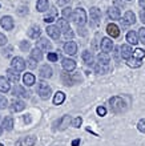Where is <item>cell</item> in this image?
I'll list each match as a JSON object with an SVG mask.
<instances>
[{"label": "cell", "instance_id": "1", "mask_svg": "<svg viewBox=\"0 0 145 146\" xmlns=\"http://www.w3.org/2000/svg\"><path fill=\"white\" fill-rule=\"evenodd\" d=\"M109 105H111L112 111L116 113V114H122V113H125L129 109V102L125 100V97L121 96L112 97L109 100Z\"/></svg>", "mask_w": 145, "mask_h": 146}, {"label": "cell", "instance_id": "2", "mask_svg": "<svg viewBox=\"0 0 145 146\" xmlns=\"http://www.w3.org/2000/svg\"><path fill=\"white\" fill-rule=\"evenodd\" d=\"M72 20L77 27H83V25L87 23V13H85V11L80 7L76 8V9H73Z\"/></svg>", "mask_w": 145, "mask_h": 146}, {"label": "cell", "instance_id": "3", "mask_svg": "<svg viewBox=\"0 0 145 146\" xmlns=\"http://www.w3.org/2000/svg\"><path fill=\"white\" fill-rule=\"evenodd\" d=\"M37 93L43 100H48V98L51 97V94H52V89H51V86L47 84V82L41 81V82H39Z\"/></svg>", "mask_w": 145, "mask_h": 146}, {"label": "cell", "instance_id": "4", "mask_svg": "<svg viewBox=\"0 0 145 146\" xmlns=\"http://www.w3.org/2000/svg\"><path fill=\"white\" fill-rule=\"evenodd\" d=\"M11 68L13 70H16V72H23L25 69V61H24V58L20 57V56L13 57L11 61Z\"/></svg>", "mask_w": 145, "mask_h": 146}, {"label": "cell", "instance_id": "5", "mask_svg": "<svg viewBox=\"0 0 145 146\" xmlns=\"http://www.w3.org/2000/svg\"><path fill=\"white\" fill-rule=\"evenodd\" d=\"M0 25L3 28L4 31H12L13 27H15V21L12 19L11 16H3L1 19H0Z\"/></svg>", "mask_w": 145, "mask_h": 146}, {"label": "cell", "instance_id": "6", "mask_svg": "<svg viewBox=\"0 0 145 146\" xmlns=\"http://www.w3.org/2000/svg\"><path fill=\"white\" fill-rule=\"evenodd\" d=\"M36 143V137L35 135H25L16 141L15 146H33Z\"/></svg>", "mask_w": 145, "mask_h": 146}, {"label": "cell", "instance_id": "7", "mask_svg": "<svg viewBox=\"0 0 145 146\" xmlns=\"http://www.w3.org/2000/svg\"><path fill=\"white\" fill-rule=\"evenodd\" d=\"M63 50H64L67 54H69V56H73V54L77 53V44L75 41H67L64 44V48H63Z\"/></svg>", "mask_w": 145, "mask_h": 146}, {"label": "cell", "instance_id": "8", "mask_svg": "<svg viewBox=\"0 0 145 146\" xmlns=\"http://www.w3.org/2000/svg\"><path fill=\"white\" fill-rule=\"evenodd\" d=\"M45 31H47V35L49 36L51 38H53V40H59L60 38V28L57 25H48Z\"/></svg>", "mask_w": 145, "mask_h": 146}, {"label": "cell", "instance_id": "9", "mask_svg": "<svg viewBox=\"0 0 145 146\" xmlns=\"http://www.w3.org/2000/svg\"><path fill=\"white\" fill-rule=\"evenodd\" d=\"M61 65H63V69L65 72H72V70L76 69V61L72 58H63Z\"/></svg>", "mask_w": 145, "mask_h": 146}, {"label": "cell", "instance_id": "10", "mask_svg": "<svg viewBox=\"0 0 145 146\" xmlns=\"http://www.w3.org/2000/svg\"><path fill=\"white\" fill-rule=\"evenodd\" d=\"M120 53H121V57L125 58V60H129L132 57V54H133V49L130 48V45L128 44H122L120 46Z\"/></svg>", "mask_w": 145, "mask_h": 146}, {"label": "cell", "instance_id": "11", "mask_svg": "<svg viewBox=\"0 0 145 146\" xmlns=\"http://www.w3.org/2000/svg\"><path fill=\"white\" fill-rule=\"evenodd\" d=\"M109 62H111V58H109V54L108 53L101 52V53L97 54V65H100V66H109Z\"/></svg>", "mask_w": 145, "mask_h": 146}, {"label": "cell", "instance_id": "12", "mask_svg": "<svg viewBox=\"0 0 145 146\" xmlns=\"http://www.w3.org/2000/svg\"><path fill=\"white\" fill-rule=\"evenodd\" d=\"M12 96L15 97H23V98H27L29 97V93L23 88V86H20V85H16L15 88L12 89Z\"/></svg>", "mask_w": 145, "mask_h": 146}, {"label": "cell", "instance_id": "13", "mask_svg": "<svg viewBox=\"0 0 145 146\" xmlns=\"http://www.w3.org/2000/svg\"><path fill=\"white\" fill-rule=\"evenodd\" d=\"M52 73H53V70H52V68H51L48 64H44V65L40 68V70H39V74H40L41 78H51V77H52Z\"/></svg>", "mask_w": 145, "mask_h": 146}, {"label": "cell", "instance_id": "14", "mask_svg": "<svg viewBox=\"0 0 145 146\" xmlns=\"http://www.w3.org/2000/svg\"><path fill=\"white\" fill-rule=\"evenodd\" d=\"M107 33L111 36L112 38H116V37H118V36H120V29H118V27L116 25V24L109 23L107 25Z\"/></svg>", "mask_w": 145, "mask_h": 146}, {"label": "cell", "instance_id": "15", "mask_svg": "<svg viewBox=\"0 0 145 146\" xmlns=\"http://www.w3.org/2000/svg\"><path fill=\"white\" fill-rule=\"evenodd\" d=\"M100 45H101V50L105 52V53H108V52H111L112 48H113V42H112V40L109 37H103Z\"/></svg>", "mask_w": 145, "mask_h": 146}, {"label": "cell", "instance_id": "16", "mask_svg": "<svg viewBox=\"0 0 145 146\" xmlns=\"http://www.w3.org/2000/svg\"><path fill=\"white\" fill-rule=\"evenodd\" d=\"M72 118H71V115H63L60 119L57 121V125H59V130H65L67 127L69 126V123H71Z\"/></svg>", "mask_w": 145, "mask_h": 146}, {"label": "cell", "instance_id": "17", "mask_svg": "<svg viewBox=\"0 0 145 146\" xmlns=\"http://www.w3.org/2000/svg\"><path fill=\"white\" fill-rule=\"evenodd\" d=\"M36 46L40 48L41 50H51L52 49V44L44 37H40L39 38V41H36Z\"/></svg>", "mask_w": 145, "mask_h": 146}, {"label": "cell", "instance_id": "18", "mask_svg": "<svg viewBox=\"0 0 145 146\" xmlns=\"http://www.w3.org/2000/svg\"><path fill=\"white\" fill-rule=\"evenodd\" d=\"M11 81L5 78L4 76H0V92L1 93H7L11 90Z\"/></svg>", "mask_w": 145, "mask_h": 146}, {"label": "cell", "instance_id": "19", "mask_svg": "<svg viewBox=\"0 0 145 146\" xmlns=\"http://www.w3.org/2000/svg\"><path fill=\"white\" fill-rule=\"evenodd\" d=\"M5 74H7V78L11 81V82H13V84H17V82H19V80H20L19 72H16V70H13L11 68V69H7Z\"/></svg>", "mask_w": 145, "mask_h": 146}, {"label": "cell", "instance_id": "20", "mask_svg": "<svg viewBox=\"0 0 145 146\" xmlns=\"http://www.w3.org/2000/svg\"><path fill=\"white\" fill-rule=\"evenodd\" d=\"M136 23V15L133 13V11H126L124 15V24L125 25H133Z\"/></svg>", "mask_w": 145, "mask_h": 146}, {"label": "cell", "instance_id": "21", "mask_svg": "<svg viewBox=\"0 0 145 146\" xmlns=\"http://www.w3.org/2000/svg\"><path fill=\"white\" fill-rule=\"evenodd\" d=\"M41 35V31H40V27H39L37 24H35L32 27L28 29V36L31 38H35V40H37V37H40Z\"/></svg>", "mask_w": 145, "mask_h": 146}, {"label": "cell", "instance_id": "22", "mask_svg": "<svg viewBox=\"0 0 145 146\" xmlns=\"http://www.w3.org/2000/svg\"><path fill=\"white\" fill-rule=\"evenodd\" d=\"M11 108H12V110L13 111H21V110L25 109V104H24V101L17 100V98H16V100H12Z\"/></svg>", "mask_w": 145, "mask_h": 146}, {"label": "cell", "instance_id": "23", "mask_svg": "<svg viewBox=\"0 0 145 146\" xmlns=\"http://www.w3.org/2000/svg\"><path fill=\"white\" fill-rule=\"evenodd\" d=\"M108 16L112 20H118L121 17V12H120V9L117 7H109L108 8Z\"/></svg>", "mask_w": 145, "mask_h": 146}, {"label": "cell", "instance_id": "24", "mask_svg": "<svg viewBox=\"0 0 145 146\" xmlns=\"http://www.w3.org/2000/svg\"><path fill=\"white\" fill-rule=\"evenodd\" d=\"M23 82L25 84V86H32V85L36 82V77H35V74H32V73H24L23 76Z\"/></svg>", "mask_w": 145, "mask_h": 146}, {"label": "cell", "instance_id": "25", "mask_svg": "<svg viewBox=\"0 0 145 146\" xmlns=\"http://www.w3.org/2000/svg\"><path fill=\"white\" fill-rule=\"evenodd\" d=\"M126 41L129 44H132V45H137V42L140 41L138 40V35L134 31H129L126 33Z\"/></svg>", "mask_w": 145, "mask_h": 146}, {"label": "cell", "instance_id": "26", "mask_svg": "<svg viewBox=\"0 0 145 146\" xmlns=\"http://www.w3.org/2000/svg\"><path fill=\"white\" fill-rule=\"evenodd\" d=\"M48 8H49V1L48 0H37L36 9L39 12H45V11H48Z\"/></svg>", "mask_w": 145, "mask_h": 146}, {"label": "cell", "instance_id": "27", "mask_svg": "<svg viewBox=\"0 0 145 146\" xmlns=\"http://www.w3.org/2000/svg\"><path fill=\"white\" fill-rule=\"evenodd\" d=\"M81 58H83V61H84L87 65H93V54H92L89 50H84L83 54H81Z\"/></svg>", "mask_w": 145, "mask_h": 146}, {"label": "cell", "instance_id": "28", "mask_svg": "<svg viewBox=\"0 0 145 146\" xmlns=\"http://www.w3.org/2000/svg\"><path fill=\"white\" fill-rule=\"evenodd\" d=\"M91 19L95 21V23H97L100 19H101V11H100L97 7H92L91 8Z\"/></svg>", "mask_w": 145, "mask_h": 146}, {"label": "cell", "instance_id": "29", "mask_svg": "<svg viewBox=\"0 0 145 146\" xmlns=\"http://www.w3.org/2000/svg\"><path fill=\"white\" fill-rule=\"evenodd\" d=\"M31 57L33 58V60H36L37 62H40L43 60V52L40 48H35V49H32V52H31Z\"/></svg>", "mask_w": 145, "mask_h": 146}, {"label": "cell", "instance_id": "30", "mask_svg": "<svg viewBox=\"0 0 145 146\" xmlns=\"http://www.w3.org/2000/svg\"><path fill=\"white\" fill-rule=\"evenodd\" d=\"M65 101V93L64 92H57L53 96V105H61Z\"/></svg>", "mask_w": 145, "mask_h": 146}, {"label": "cell", "instance_id": "31", "mask_svg": "<svg viewBox=\"0 0 145 146\" xmlns=\"http://www.w3.org/2000/svg\"><path fill=\"white\" fill-rule=\"evenodd\" d=\"M57 27L60 28V31H63V32H67L68 29H71V27H69V23L64 19V17H61V19L57 20Z\"/></svg>", "mask_w": 145, "mask_h": 146}, {"label": "cell", "instance_id": "32", "mask_svg": "<svg viewBox=\"0 0 145 146\" xmlns=\"http://www.w3.org/2000/svg\"><path fill=\"white\" fill-rule=\"evenodd\" d=\"M3 127L8 131L12 130V129H13V118H12V117H5V118L3 119Z\"/></svg>", "mask_w": 145, "mask_h": 146}, {"label": "cell", "instance_id": "33", "mask_svg": "<svg viewBox=\"0 0 145 146\" xmlns=\"http://www.w3.org/2000/svg\"><path fill=\"white\" fill-rule=\"evenodd\" d=\"M142 60H138V58H132L130 57L129 60H128V65L130 66V68H140V66L142 65Z\"/></svg>", "mask_w": 145, "mask_h": 146}, {"label": "cell", "instance_id": "34", "mask_svg": "<svg viewBox=\"0 0 145 146\" xmlns=\"http://www.w3.org/2000/svg\"><path fill=\"white\" fill-rule=\"evenodd\" d=\"M133 57L138 58V60H142L145 57V50L141 49V48H137V49L133 50Z\"/></svg>", "mask_w": 145, "mask_h": 146}, {"label": "cell", "instance_id": "35", "mask_svg": "<svg viewBox=\"0 0 145 146\" xmlns=\"http://www.w3.org/2000/svg\"><path fill=\"white\" fill-rule=\"evenodd\" d=\"M61 12H63V17H64V19H72L73 11H72V8L71 7H65Z\"/></svg>", "mask_w": 145, "mask_h": 146}, {"label": "cell", "instance_id": "36", "mask_svg": "<svg viewBox=\"0 0 145 146\" xmlns=\"http://www.w3.org/2000/svg\"><path fill=\"white\" fill-rule=\"evenodd\" d=\"M12 50H13V48H12L11 45H7L3 50H1V52H3V56H4V57L7 58V57H9V56L12 54Z\"/></svg>", "mask_w": 145, "mask_h": 146}, {"label": "cell", "instance_id": "37", "mask_svg": "<svg viewBox=\"0 0 145 146\" xmlns=\"http://www.w3.org/2000/svg\"><path fill=\"white\" fill-rule=\"evenodd\" d=\"M138 40H140V42H142L145 45V28H140L138 29Z\"/></svg>", "mask_w": 145, "mask_h": 146}, {"label": "cell", "instance_id": "38", "mask_svg": "<svg viewBox=\"0 0 145 146\" xmlns=\"http://www.w3.org/2000/svg\"><path fill=\"white\" fill-rule=\"evenodd\" d=\"M27 13H28V7H27V5H20L19 9H17V15L25 16Z\"/></svg>", "mask_w": 145, "mask_h": 146}, {"label": "cell", "instance_id": "39", "mask_svg": "<svg viewBox=\"0 0 145 146\" xmlns=\"http://www.w3.org/2000/svg\"><path fill=\"white\" fill-rule=\"evenodd\" d=\"M137 129H138V131L145 133V118H141L137 122Z\"/></svg>", "mask_w": 145, "mask_h": 146}, {"label": "cell", "instance_id": "40", "mask_svg": "<svg viewBox=\"0 0 145 146\" xmlns=\"http://www.w3.org/2000/svg\"><path fill=\"white\" fill-rule=\"evenodd\" d=\"M48 60H49L51 62H55L59 60V54L56 53V52H49L48 53Z\"/></svg>", "mask_w": 145, "mask_h": 146}, {"label": "cell", "instance_id": "41", "mask_svg": "<svg viewBox=\"0 0 145 146\" xmlns=\"http://www.w3.org/2000/svg\"><path fill=\"white\" fill-rule=\"evenodd\" d=\"M8 106V100L4 96H0V109H5Z\"/></svg>", "mask_w": 145, "mask_h": 146}, {"label": "cell", "instance_id": "42", "mask_svg": "<svg viewBox=\"0 0 145 146\" xmlns=\"http://www.w3.org/2000/svg\"><path fill=\"white\" fill-rule=\"evenodd\" d=\"M96 113H97V115H100V117H104V115L107 114V109L104 108V106H97Z\"/></svg>", "mask_w": 145, "mask_h": 146}, {"label": "cell", "instance_id": "43", "mask_svg": "<svg viewBox=\"0 0 145 146\" xmlns=\"http://www.w3.org/2000/svg\"><path fill=\"white\" fill-rule=\"evenodd\" d=\"M81 123H83V118H81V117H76V118L72 121V125L75 127H80Z\"/></svg>", "mask_w": 145, "mask_h": 146}, {"label": "cell", "instance_id": "44", "mask_svg": "<svg viewBox=\"0 0 145 146\" xmlns=\"http://www.w3.org/2000/svg\"><path fill=\"white\" fill-rule=\"evenodd\" d=\"M7 42H8V38H7V36L4 35V33H0V46L7 45Z\"/></svg>", "mask_w": 145, "mask_h": 146}, {"label": "cell", "instance_id": "45", "mask_svg": "<svg viewBox=\"0 0 145 146\" xmlns=\"http://www.w3.org/2000/svg\"><path fill=\"white\" fill-rule=\"evenodd\" d=\"M63 81L65 82V85H72V80H71V77H68V73H64L63 74Z\"/></svg>", "mask_w": 145, "mask_h": 146}, {"label": "cell", "instance_id": "46", "mask_svg": "<svg viewBox=\"0 0 145 146\" xmlns=\"http://www.w3.org/2000/svg\"><path fill=\"white\" fill-rule=\"evenodd\" d=\"M20 48H21V50H28L29 49V42L28 41H21L20 42Z\"/></svg>", "mask_w": 145, "mask_h": 146}, {"label": "cell", "instance_id": "47", "mask_svg": "<svg viewBox=\"0 0 145 146\" xmlns=\"http://www.w3.org/2000/svg\"><path fill=\"white\" fill-rule=\"evenodd\" d=\"M36 60H33V58L32 57H29V60H28V65H29V68H32V69H33V68H36Z\"/></svg>", "mask_w": 145, "mask_h": 146}, {"label": "cell", "instance_id": "48", "mask_svg": "<svg viewBox=\"0 0 145 146\" xmlns=\"http://www.w3.org/2000/svg\"><path fill=\"white\" fill-rule=\"evenodd\" d=\"M120 56H121V53H120V48H115V60L116 61H120Z\"/></svg>", "mask_w": 145, "mask_h": 146}, {"label": "cell", "instance_id": "49", "mask_svg": "<svg viewBox=\"0 0 145 146\" xmlns=\"http://www.w3.org/2000/svg\"><path fill=\"white\" fill-rule=\"evenodd\" d=\"M44 21H45L47 24L48 23H52V21H55V16H51V15H47L45 17H44Z\"/></svg>", "mask_w": 145, "mask_h": 146}, {"label": "cell", "instance_id": "50", "mask_svg": "<svg viewBox=\"0 0 145 146\" xmlns=\"http://www.w3.org/2000/svg\"><path fill=\"white\" fill-rule=\"evenodd\" d=\"M69 3V0H56V4L59 7H63V5H67Z\"/></svg>", "mask_w": 145, "mask_h": 146}, {"label": "cell", "instance_id": "51", "mask_svg": "<svg viewBox=\"0 0 145 146\" xmlns=\"http://www.w3.org/2000/svg\"><path fill=\"white\" fill-rule=\"evenodd\" d=\"M64 36H65V38H72V37H73V32H72V29H68L67 32H64Z\"/></svg>", "mask_w": 145, "mask_h": 146}, {"label": "cell", "instance_id": "52", "mask_svg": "<svg viewBox=\"0 0 145 146\" xmlns=\"http://www.w3.org/2000/svg\"><path fill=\"white\" fill-rule=\"evenodd\" d=\"M140 19H141V21L145 24V9L140 12Z\"/></svg>", "mask_w": 145, "mask_h": 146}, {"label": "cell", "instance_id": "53", "mask_svg": "<svg viewBox=\"0 0 145 146\" xmlns=\"http://www.w3.org/2000/svg\"><path fill=\"white\" fill-rule=\"evenodd\" d=\"M113 3H115L117 7H122V8H124V3H122V1H120V0H113Z\"/></svg>", "mask_w": 145, "mask_h": 146}, {"label": "cell", "instance_id": "54", "mask_svg": "<svg viewBox=\"0 0 145 146\" xmlns=\"http://www.w3.org/2000/svg\"><path fill=\"white\" fill-rule=\"evenodd\" d=\"M80 145V138H76L72 141V146H79Z\"/></svg>", "mask_w": 145, "mask_h": 146}, {"label": "cell", "instance_id": "55", "mask_svg": "<svg viewBox=\"0 0 145 146\" xmlns=\"http://www.w3.org/2000/svg\"><path fill=\"white\" fill-rule=\"evenodd\" d=\"M138 4H140V7L142 9H145V0H138Z\"/></svg>", "mask_w": 145, "mask_h": 146}, {"label": "cell", "instance_id": "56", "mask_svg": "<svg viewBox=\"0 0 145 146\" xmlns=\"http://www.w3.org/2000/svg\"><path fill=\"white\" fill-rule=\"evenodd\" d=\"M1 133H3V127L0 126V135H1Z\"/></svg>", "mask_w": 145, "mask_h": 146}, {"label": "cell", "instance_id": "57", "mask_svg": "<svg viewBox=\"0 0 145 146\" xmlns=\"http://www.w3.org/2000/svg\"><path fill=\"white\" fill-rule=\"evenodd\" d=\"M0 146H4V145H3V143H0Z\"/></svg>", "mask_w": 145, "mask_h": 146}, {"label": "cell", "instance_id": "58", "mask_svg": "<svg viewBox=\"0 0 145 146\" xmlns=\"http://www.w3.org/2000/svg\"><path fill=\"white\" fill-rule=\"evenodd\" d=\"M126 1H130V0H126Z\"/></svg>", "mask_w": 145, "mask_h": 146}, {"label": "cell", "instance_id": "59", "mask_svg": "<svg viewBox=\"0 0 145 146\" xmlns=\"http://www.w3.org/2000/svg\"><path fill=\"white\" fill-rule=\"evenodd\" d=\"M0 7H1V4H0Z\"/></svg>", "mask_w": 145, "mask_h": 146}]
</instances>
